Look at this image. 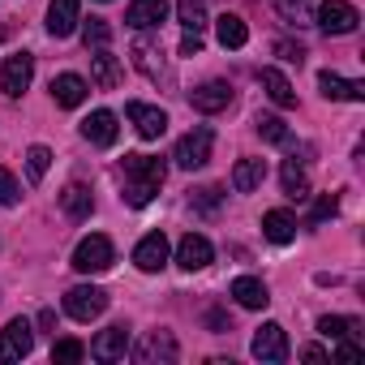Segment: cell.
Masks as SVG:
<instances>
[{"mask_svg":"<svg viewBox=\"0 0 365 365\" xmlns=\"http://www.w3.org/2000/svg\"><path fill=\"white\" fill-rule=\"evenodd\" d=\"M163 176H168L163 159H155V155H125L120 159V180H125L120 198L129 207H150L159 185H163Z\"/></svg>","mask_w":365,"mask_h":365,"instance_id":"cell-1","label":"cell"},{"mask_svg":"<svg viewBox=\"0 0 365 365\" xmlns=\"http://www.w3.org/2000/svg\"><path fill=\"white\" fill-rule=\"evenodd\" d=\"M112 262H116V250H112V241L99 237V232L82 237L78 250H73V271H82V275H99V271H108Z\"/></svg>","mask_w":365,"mask_h":365,"instance_id":"cell-2","label":"cell"},{"mask_svg":"<svg viewBox=\"0 0 365 365\" xmlns=\"http://www.w3.org/2000/svg\"><path fill=\"white\" fill-rule=\"evenodd\" d=\"M211 129L207 125H198V129H190L185 138L176 142V150H172V159H176V168H185V172H194V168H207L211 163Z\"/></svg>","mask_w":365,"mask_h":365,"instance_id":"cell-3","label":"cell"},{"mask_svg":"<svg viewBox=\"0 0 365 365\" xmlns=\"http://www.w3.org/2000/svg\"><path fill=\"white\" fill-rule=\"evenodd\" d=\"M103 309H108V292L95 288V284H78V288L65 292V314L78 318V322H91V318H99Z\"/></svg>","mask_w":365,"mask_h":365,"instance_id":"cell-4","label":"cell"},{"mask_svg":"<svg viewBox=\"0 0 365 365\" xmlns=\"http://www.w3.org/2000/svg\"><path fill=\"white\" fill-rule=\"evenodd\" d=\"M250 352L258 361H267V365H284L288 361V331L279 322H262L258 335H254V344H250Z\"/></svg>","mask_w":365,"mask_h":365,"instance_id":"cell-5","label":"cell"},{"mask_svg":"<svg viewBox=\"0 0 365 365\" xmlns=\"http://www.w3.org/2000/svg\"><path fill=\"white\" fill-rule=\"evenodd\" d=\"M356 22H361V14H356V5H348V0H322L318 5L322 35H352Z\"/></svg>","mask_w":365,"mask_h":365,"instance_id":"cell-6","label":"cell"},{"mask_svg":"<svg viewBox=\"0 0 365 365\" xmlns=\"http://www.w3.org/2000/svg\"><path fill=\"white\" fill-rule=\"evenodd\" d=\"M31 78H35V56L31 52H14L5 61V69H0V91H5L9 99H18V95H26Z\"/></svg>","mask_w":365,"mask_h":365,"instance_id":"cell-7","label":"cell"},{"mask_svg":"<svg viewBox=\"0 0 365 365\" xmlns=\"http://www.w3.org/2000/svg\"><path fill=\"white\" fill-rule=\"evenodd\" d=\"M31 348H35V331L26 318H14L0 331V361H22V356H31Z\"/></svg>","mask_w":365,"mask_h":365,"instance_id":"cell-8","label":"cell"},{"mask_svg":"<svg viewBox=\"0 0 365 365\" xmlns=\"http://www.w3.org/2000/svg\"><path fill=\"white\" fill-rule=\"evenodd\" d=\"M82 22V0H52L48 5V35L52 39H69Z\"/></svg>","mask_w":365,"mask_h":365,"instance_id":"cell-9","label":"cell"},{"mask_svg":"<svg viewBox=\"0 0 365 365\" xmlns=\"http://www.w3.org/2000/svg\"><path fill=\"white\" fill-rule=\"evenodd\" d=\"M211 258H215V250H211L207 237H198V232H185V237H180L176 262L185 267V271H202V267H211Z\"/></svg>","mask_w":365,"mask_h":365,"instance_id":"cell-10","label":"cell"},{"mask_svg":"<svg viewBox=\"0 0 365 365\" xmlns=\"http://www.w3.org/2000/svg\"><path fill=\"white\" fill-rule=\"evenodd\" d=\"M125 116L133 120V129H138L146 142L163 138V129H168V112H159V108H150V103H125Z\"/></svg>","mask_w":365,"mask_h":365,"instance_id":"cell-11","label":"cell"},{"mask_svg":"<svg viewBox=\"0 0 365 365\" xmlns=\"http://www.w3.org/2000/svg\"><path fill=\"white\" fill-rule=\"evenodd\" d=\"M133 262H138V271H146V275L163 271V267H168V237H163V232L142 237L138 250H133Z\"/></svg>","mask_w":365,"mask_h":365,"instance_id":"cell-12","label":"cell"},{"mask_svg":"<svg viewBox=\"0 0 365 365\" xmlns=\"http://www.w3.org/2000/svg\"><path fill=\"white\" fill-rule=\"evenodd\" d=\"M116 133H120V125H116V112H108V108H99L82 120V138L95 142V146H112Z\"/></svg>","mask_w":365,"mask_h":365,"instance_id":"cell-13","label":"cell"},{"mask_svg":"<svg viewBox=\"0 0 365 365\" xmlns=\"http://www.w3.org/2000/svg\"><path fill=\"white\" fill-rule=\"evenodd\" d=\"M125 352H129V331L125 327H108V331H99L91 339V356L95 361H120Z\"/></svg>","mask_w":365,"mask_h":365,"instance_id":"cell-14","label":"cell"},{"mask_svg":"<svg viewBox=\"0 0 365 365\" xmlns=\"http://www.w3.org/2000/svg\"><path fill=\"white\" fill-rule=\"evenodd\" d=\"M190 103L198 108V112H224L228 103H232V86L228 82H202V86H194V95H190Z\"/></svg>","mask_w":365,"mask_h":365,"instance_id":"cell-15","label":"cell"},{"mask_svg":"<svg viewBox=\"0 0 365 365\" xmlns=\"http://www.w3.org/2000/svg\"><path fill=\"white\" fill-rule=\"evenodd\" d=\"M133 356H138L142 365H155V361H176V339H172L168 331H150V335L133 348Z\"/></svg>","mask_w":365,"mask_h":365,"instance_id":"cell-16","label":"cell"},{"mask_svg":"<svg viewBox=\"0 0 365 365\" xmlns=\"http://www.w3.org/2000/svg\"><path fill=\"white\" fill-rule=\"evenodd\" d=\"M168 18V0H133V5L125 9V22L133 26V31H150V26H159Z\"/></svg>","mask_w":365,"mask_h":365,"instance_id":"cell-17","label":"cell"},{"mask_svg":"<svg viewBox=\"0 0 365 365\" xmlns=\"http://www.w3.org/2000/svg\"><path fill=\"white\" fill-rule=\"evenodd\" d=\"M258 82H262V91L271 95V103H275V108H297V91H292V82H288L275 65L258 69Z\"/></svg>","mask_w":365,"mask_h":365,"instance_id":"cell-18","label":"cell"},{"mask_svg":"<svg viewBox=\"0 0 365 365\" xmlns=\"http://www.w3.org/2000/svg\"><path fill=\"white\" fill-rule=\"evenodd\" d=\"M86 78H78V73H61V78H52V99L61 103V108H82L86 103Z\"/></svg>","mask_w":365,"mask_h":365,"instance_id":"cell-19","label":"cell"},{"mask_svg":"<svg viewBox=\"0 0 365 365\" xmlns=\"http://www.w3.org/2000/svg\"><path fill=\"white\" fill-rule=\"evenodd\" d=\"M91 82H95L99 91H116L120 65H116V56H112L108 48H95V56H91Z\"/></svg>","mask_w":365,"mask_h":365,"instance_id":"cell-20","label":"cell"},{"mask_svg":"<svg viewBox=\"0 0 365 365\" xmlns=\"http://www.w3.org/2000/svg\"><path fill=\"white\" fill-rule=\"evenodd\" d=\"M262 180H267V163L262 159H237V168H232V190L237 194H254Z\"/></svg>","mask_w":365,"mask_h":365,"instance_id":"cell-21","label":"cell"},{"mask_svg":"<svg viewBox=\"0 0 365 365\" xmlns=\"http://www.w3.org/2000/svg\"><path fill=\"white\" fill-rule=\"evenodd\" d=\"M232 297H237V305H241V309H262V305L271 301L267 284H262V279H254V275L232 279Z\"/></svg>","mask_w":365,"mask_h":365,"instance_id":"cell-22","label":"cell"},{"mask_svg":"<svg viewBox=\"0 0 365 365\" xmlns=\"http://www.w3.org/2000/svg\"><path fill=\"white\" fill-rule=\"evenodd\" d=\"M318 86H322V95L327 99H352V103H361L365 99V82H344L339 73H318Z\"/></svg>","mask_w":365,"mask_h":365,"instance_id":"cell-23","label":"cell"},{"mask_svg":"<svg viewBox=\"0 0 365 365\" xmlns=\"http://www.w3.org/2000/svg\"><path fill=\"white\" fill-rule=\"evenodd\" d=\"M262 237H267L271 245H288V241L297 237V220H292L288 211H267V215H262Z\"/></svg>","mask_w":365,"mask_h":365,"instance_id":"cell-24","label":"cell"},{"mask_svg":"<svg viewBox=\"0 0 365 365\" xmlns=\"http://www.w3.org/2000/svg\"><path fill=\"white\" fill-rule=\"evenodd\" d=\"M279 180H284V194H288L292 202H305V198H309V176H305V168H301L297 159H284Z\"/></svg>","mask_w":365,"mask_h":365,"instance_id":"cell-25","label":"cell"},{"mask_svg":"<svg viewBox=\"0 0 365 365\" xmlns=\"http://www.w3.org/2000/svg\"><path fill=\"white\" fill-rule=\"evenodd\" d=\"M215 35H220V43H224V48H232V52L250 43V26H245V18H241V14H224V18L215 22Z\"/></svg>","mask_w":365,"mask_h":365,"instance_id":"cell-26","label":"cell"},{"mask_svg":"<svg viewBox=\"0 0 365 365\" xmlns=\"http://www.w3.org/2000/svg\"><path fill=\"white\" fill-rule=\"evenodd\" d=\"M61 207H65V215L69 220H86L91 211H95V198H91V190L86 185H65V194H61Z\"/></svg>","mask_w":365,"mask_h":365,"instance_id":"cell-27","label":"cell"},{"mask_svg":"<svg viewBox=\"0 0 365 365\" xmlns=\"http://www.w3.org/2000/svg\"><path fill=\"white\" fill-rule=\"evenodd\" d=\"M176 18H180V26L194 31V35H202V31L211 26V18H207V0H176Z\"/></svg>","mask_w":365,"mask_h":365,"instance_id":"cell-28","label":"cell"},{"mask_svg":"<svg viewBox=\"0 0 365 365\" xmlns=\"http://www.w3.org/2000/svg\"><path fill=\"white\" fill-rule=\"evenodd\" d=\"M155 56H159V48H155L150 39H138V43H133V65H138L146 78H168V73H163V61H155Z\"/></svg>","mask_w":365,"mask_h":365,"instance_id":"cell-29","label":"cell"},{"mask_svg":"<svg viewBox=\"0 0 365 365\" xmlns=\"http://www.w3.org/2000/svg\"><path fill=\"white\" fill-rule=\"evenodd\" d=\"M271 5H275L279 18L292 22V26H305V22L314 18V0H271Z\"/></svg>","mask_w":365,"mask_h":365,"instance_id":"cell-30","label":"cell"},{"mask_svg":"<svg viewBox=\"0 0 365 365\" xmlns=\"http://www.w3.org/2000/svg\"><path fill=\"white\" fill-rule=\"evenodd\" d=\"M318 331H322L327 339H344V335L356 339V335H361V322H356V318H331V314H327V318H318Z\"/></svg>","mask_w":365,"mask_h":365,"instance_id":"cell-31","label":"cell"},{"mask_svg":"<svg viewBox=\"0 0 365 365\" xmlns=\"http://www.w3.org/2000/svg\"><path fill=\"white\" fill-rule=\"evenodd\" d=\"M48 168H52V150H48V146H31V150H26V176L39 185V180L48 176Z\"/></svg>","mask_w":365,"mask_h":365,"instance_id":"cell-32","label":"cell"},{"mask_svg":"<svg viewBox=\"0 0 365 365\" xmlns=\"http://www.w3.org/2000/svg\"><path fill=\"white\" fill-rule=\"evenodd\" d=\"M86 356V344L82 339H56L52 344V361L56 365H73V361H82Z\"/></svg>","mask_w":365,"mask_h":365,"instance_id":"cell-33","label":"cell"},{"mask_svg":"<svg viewBox=\"0 0 365 365\" xmlns=\"http://www.w3.org/2000/svg\"><path fill=\"white\" fill-rule=\"evenodd\" d=\"M82 39H86V48H108V43H112V26H108L103 18H91V22L82 26Z\"/></svg>","mask_w":365,"mask_h":365,"instance_id":"cell-34","label":"cell"},{"mask_svg":"<svg viewBox=\"0 0 365 365\" xmlns=\"http://www.w3.org/2000/svg\"><path fill=\"white\" fill-rule=\"evenodd\" d=\"M22 198V185H18V176L9 168H0V207H18Z\"/></svg>","mask_w":365,"mask_h":365,"instance_id":"cell-35","label":"cell"},{"mask_svg":"<svg viewBox=\"0 0 365 365\" xmlns=\"http://www.w3.org/2000/svg\"><path fill=\"white\" fill-rule=\"evenodd\" d=\"M254 125H258V133H262L267 142H288V129H284V120H279V116H258Z\"/></svg>","mask_w":365,"mask_h":365,"instance_id":"cell-36","label":"cell"},{"mask_svg":"<svg viewBox=\"0 0 365 365\" xmlns=\"http://www.w3.org/2000/svg\"><path fill=\"white\" fill-rule=\"evenodd\" d=\"M335 211H339V198H335V194H322V198L314 202V215H309V224H322V220H331Z\"/></svg>","mask_w":365,"mask_h":365,"instance_id":"cell-37","label":"cell"},{"mask_svg":"<svg viewBox=\"0 0 365 365\" xmlns=\"http://www.w3.org/2000/svg\"><path fill=\"white\" fill-rule=\"evenodd\" d=\"M194 207L198 211H215L220 207V190H211V185L207 190H194Z\"/></svg>","mask_w":365,"mask_h":365,"instance_id":"cell-38","label":"cell"},{"mask_svg":"<svg viewBox=\"0 0 365 365\" xmlns=\"http://www.w3.org/2000/svg\"><path fill=\"white\" fill-rule=\"evenodd\" d=\"M335 356L339 361H361V344H352V335H344L339 348H335Z\"/></svg>","mask_w":365,"mask_h":365,"instance_id":"cell-39","label":"cell"},{"mask_svg":"<svg viewBox=\"0 0 365 365\" xmlns=\"http://www.w3.org/2000/svg\"><path fill=\"white\" fill-rule=\"evenodd\" d=\"M275 52H279L284 61H292V65H301V61H305V48H301V43H275Z\"/></svg>","mask_w":365,"mask_h":365,"instance_id":"cell-40","label":"cell"},{"mask_svg":"<svg viewBox=\"0 0 365 365\" xmlns=\"http://www.w3.org/2000/svg\"><path fill=\"white\" fill-rule=\"evenodd\" d=\"M198 52H202V35L185 31V39H180V56H198Z\"/></svg>","mask_w":365,"mask_h":365,"instance_id":"cell-41","label":"cell"},{"mask_svg":"<svg viewBox=\"0 0 365 365\" xmlns=\"http://www.w3.org/2000/svg\"><path fill=\"white\" fill-rule=\"evenodd\" d=\"M301 356H305V361H327V348H318V344H309V348H301Z\"/></svg>","mask_w":365,"mask_h":365,"instance_id":"cell-42","label":"cell"},{"mask_svg":"<svg viewBox=\"0 0 365 365\" xmlns=\"http://www.w3.org/2000/svg\"><path fill=\"white\" fill-rule=\"evenodd\" d=\"M39 327H43V331H52V327H56V314H52V309H43V314H39Z\"/></svg>","mask_w":365,"mask_h":365,"instance_id":"cell-43","label":"cell"}]
</instances>
